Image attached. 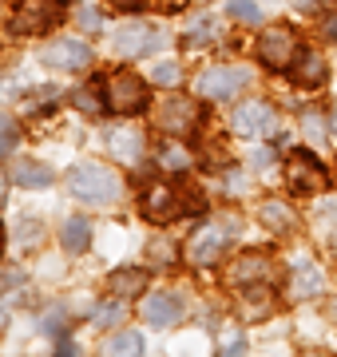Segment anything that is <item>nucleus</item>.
Instances as JSON below:
<instances>
[{
	"instance_id": "31",
	"label": "nucleus",
	"mask_w": 337,
	"mask_h": 357,
	"mask_svg": "<svg viewBox=\"0 0 337 357\" xmlns=\"http://www.w3.org/2000/svg\"><path fill=\"white\" fill-rule=\"evenodd\" d=\"M16 143V119H8V115H0V155L13 151Z\"/></svg>"
},
{
	"instance_id": "36",
	"label": "nucleus",
	"mask_w": 337,
	"mask_h": 357,
	"mask_svg": "<svg viewBox=\"0 0 337 357\" xmlns=\"http://www.w3.org/2000/svg\"><path fill=\"white\" fill-rule=\"evenodd\" d=\"M119 8H135V4H143V0H116Z\"/></svg>"
},
{
	"instance_id": "9",
	"label": "nucleus",
	"mask_w": 337,
	"mask_h": 357,
	"mask_svg": "<svg viewBox=\"0 0 337 357\" xmlns=\"http://www.w3.org/2000/svg\"><path fill=\"white\" fill-rule=\"evenodd\" d=\"M163 44V36L159 32H151L147 24H123L116 32V40H111V48H116V56H123V60H135V56H147L151 48H159Z\"/></svg>"
},
{
	"instance_id": "38",
	"label": "nucleus",
	"mask_w": 337,
	"mask_h": 357,
	"mask_svg": "<svg viewBox=\"0 0 337 357\" xmlns=\"http://www.w3.org/2000/svg\"><path fill=\"white\" fill-rule=\"evenodd\" d=\"M334 131H337V103H334Z\"/></svg>"
},
{
	"instance_id": "26",
	"label": "nucleus",
	"mask_w": 337,
	"mask_h": 357,
	"mask_svg": "<svg viewBox=\"0 0 337 357\" xmlns=\"http://www.w3.org/2000/svg\"><path fill=\"white\" fill-rule=\"evenodd\" d=\"M40 330L48 333V337H60V333L68 330V310H64V306L48 310V314H44V318H40Z\"/></svg>"
},
{
	"instance_id": "21",
	"label": "nucleus",
	"mask_w": 337,
	"mask_h": 357,
	"mask_svg": "<svg viewBox=\"0 0 337 357\" xmlns=\"http://www.w3.org/2000/svg\"><path fill=\"white\" fill-rule=\"evenodd\" d=\"M88 238H91V227H88V218H68L64 222V230H60V243H64V250H84L88 246Z\"/></svg>"
},
{
	"instance_id": "19",
	"label": "nucleus",
	"mask_w": 337,
	"mask_h": 357,
	"mask_svg": "<svg viewBox=\"0 0 337 357\" xmlns=\"http://www.w3.org/2000/svg\"><path fill=\"white\" fill-rule=\"evenodd\" d=\"M111 151L123 163H139L143 159V135L139 131H111Z\"/></svg>"
},
{
	"instance_id": "12",
	"label": "nucleus",
	"mask_w": 337,
	"mask_h": 357,
	"mask_svg": "<svg viewBox=\"0 0 337 357\" xmlns=\"http://www.w3.org/2000/svg\"><path fill=\"white\" fill-rule=\"evenodd\" d=\"M179 318H182V302L175 294H151V298H143V321L151 330H171Z\"/></svg>"
},
{
	"instance_id": "5",
	"label": "nucleus",
	"mask_w": 337,
	"mask_h": 357,
	"mask_svg": "<svg viewBox=\"0 0 337 357\" xmlns=\"http://www.w3.org/2000/svg\"><path fill=\"white\" fill-rule=\"evenodd\" d=\"M234 131L246 139H278V115H274L270 103H242L234 112Z\"/></svg>"
},
{
	"instance_id": "3",
	"label": "nucleus",
	"mask_w": 337,
	"mask_h": 357,
	"mask_svg": "<svg viewBox=\"0 0 337 357\" xmlns=\"http://www.w3.org/2000/svg\"><path fill=\"white\" fill-rule=\"evenodd\" d=\"M60 16H64V0H20L16 16H13V28L36 36V32H48Z\"/></svg>"
},
{
	"instance_id": "11",
	"label": "nucleus",
	"mask_w": 337,
	"mask_h": 357,
	"mask_svg": "<svg viewBox=\"0 0 337 357\" xmlns=\"http://www.w3.org/2000/svg\"><path fill=\"white\" fill-rule=\"evenodd\" d=\"M222 250H226V230L222 227H203L195 238L187 243V258H191L195 266H214L222 258Z\"/></svg>"
},
{
	"instance_id": "10",
	"label": "nucleus",
	"mask_w": 337,
	"mask_h": 357,
	"mask_svg": "<svg viewBox=\"0 0 337 357\" xmlns=\"http://www.w3.org/2000/svg\"><path fill=\"white\" fill-rule=\"evenodd\" d=\"M44 64H52V68H64V72H79V68H88L91 64V48L84 44V40H56V44H48L44 48Z\"/></svg>"
},
{
	"instance_id": "23",
	"label": "nucleus",
	"mask_w": 337,
	"mask_h": 357,
	"mask_svg": "<svg viewBox=\"0 0 337 357\" xmlns=\"http://www.w3.org/2000/svg\"><path fill=\"white\" fill-rule=\"evenodd\" d=\"M187 40L191 44H214L219 40V24H214V16H198L187 24Z\"/></svg>"
},
{
	"instance_id": "22",
	"label": "nucleus",
	"mask_w": 337,
	"mask_h": 357,
	"mask_svg": "<svg viewBox=\"0 0 337 357\" xmlns=\"http://www.w3.org/2000/svg\"><path fill=\"white\" fill-rule=\"evenodd\" d=\"M159 167L171 171V175H182V171L191 167V151H187L182 143H167V147L159 151Z\"/></svg>"
},
{
	"instance_id": "24",
	"label": "nucleus",
	"mask_w": 337,
	"mask_h": 357,
	"mask_svg": "<svg viewBox=\"0 0 337 357\" xmlns=\"http://www.w3.org/2000/svg\"><path fill=\"white\" fill-rule=\"evenodd\" d=\"M262 222H266L270 230H290L294 227V215H290L285 203H266L262 206Z\"/></svg>"
},
{
	"instance_id": "18",
	"label": "nucleus",
	"mask_w": 337,
	"mask_h": 357,
	"mask_svg": "<svg viewBox=\"0 0 337 357\" xmlns=\"http://www.w3.org/2000/svg\"><path fill=\"white\" fill-rule=\"evenodd\" d=\"M107 286H111L116 298H135V294L147 290V270H116L107 278Z\"/></svg>"
},
{
	"instance_id": "7",
	"label": "nucleus",
	"mask_w": 337,
	"mask_h": 357,
	"mask_svg": "<svg viewBox=\"0 0 337 357\" xmlns=\"http://www.w3.org/2000/svg\"><path fill=\"white\" fill-rule=\"evenodd\" d=\"M285 183L294 195H318L325 187V167L310 151H294L285 163Z\"/></svg>"
},
{
	"instance_id": "4",
	"label": "nucleus",
	"mask_w": 337,
	"mask_h": 357,
	"mask_svg": "<svg viewBox=\"0 0 337 357\" xmlns=\"http://www.w3.org/2000/svg\"><path fill=\"white\" fill-rule=\"evenodd\" d=\"M258 60L274 72H285V68L298 60V36L290 28H266L258 40Z\"/></svg>"
},
{
	"instance_id": "20",
	"label": "nucleus",
	"mask_w": 337,
	"mask_h": 357,
	"mask_svg": "<svg viewBox=\"0 0 337 357\" xmlns=\"http://www.w3.org/2000/svg\"><path fill=\"white\" fill-rule=\"evenodd\" d=\"M104 354L107 357H139L143 354V337H139V333H131V330H119V333L107 337Z\"/></svg>"
},
{
	"instance_id": "32",
	"label": "nucleus",
	"mask_w": 337,
	"mask_h": 357,
	"mask_svg": "<svg viewBox=\"0 0 337 357\" xmlns=\"http://www.w3.org/2000/svg\"><path fill=\"white\" fill-rule=\"evenodd\" d=\"M322 131H325L322 119H318V115H306V135H310V139L318 143V147H325V135H322Z\"/></svg>"
},
{
	"instance_id": "15",
	"label": "nucleus",
	"mask_w": 337,
	"mask_h": 357,
	"mask_svg": "<svg viewBox=\"0 0 337 357\" xmlns=\"http://www.w3.org/2000/svg\"><path fill=\"white\" fill-rule=\"evenodd\" d=\"M294 84H301V88H322L325 84V56L322 52H306L298 64H294Z\"/></svg>"
},
{
	"instance_id": "25",
	"label": "nucleus",
	"mask_w": 337,
	"mask_h": 357,
	"mask_svg": "<svg viewBox=\"0 0 337 357\" xmlns=\"http://www.w3.org/2000/svg\"><path fill=\"white\" fill-rule=\"evenodd\" d=\"M226 13H230L238 24H262V8L254 0H226Z\"/></svg>"
},
{
	"instance_id": "30",
	"label": "nucleus",
	"mask_w": 337,
	"mask_h": 357,
	"mask_svg": "<svg viewBox=\"0 0 337 357\" xmlns=\"http://www.w3.org/2000/svg\"><path fill=\"white\" fill-rule=\"evenodd\" d=\"M147 258H151L155 266H171V262H175V246H171L167 238H155V243L147 246Z\"/></svg>"
},
{
	"instance_id": "33",
	"label": "nucleus",
	"mask_w": 337,
	"mask_h": 357,
	"mask_svg": "<svg viewBox=\"0 0 337 357\" xmlns=\"http://www.w3.org/2000/svg\"><path fill=\"white\" fill-rule=\"evenodd\" d=\"M226 354H238V349H246V337H242V333H226Z\"/></svg>"
},
{
	"instance_id": "8",
	"label": "nucleus",
	"mask_w": 337,
	"mask_h": 357,
	"mask_svg": "<svg viewBox=\"0 0 337 357\" xmlns=\"http://www.w3.org/2000/svg\"><path fill=\"white\" fill-rule=\"evenodd\" d=\"M250 72L246 68H210L198 76V96H207V100H234L238 91L246 88Z\"/></svg>"
},
{
	"instance_id": "27",
	"label": "nucleus",
	"mask_w": 337,
	"mask_h": 357,
	"mask_svg": "<svg viewBox=\"0 0 337 357\" xmlns=\"http://www.w3.org/2000/svg\"><path fill=\"white\" fill-rule=\"evenodd\" d=\"M91 321H95V326H119V321H123V306H119V298L91 310Z\"/></svg>"
},
{
	"instance_id": "14",
	"label": "nucleus",
	"mask_w": 337,
	"mask_h": 357,
	"mask_svg": "<svg viewBox=\"0 0 337 357\" xmlns=\"http://www.w3.org/2000/svg\"><path fill=\"white\" fill-rule=\"evenodd\" d=\"M322 290H325L322 270L313 266L310 258H298V262H294V278H290V294H294V298H318Z\"/></svg>"
},
{
	"instance_id": "35",
	"label": "nucleus",
	"mask_w": 337,
	"mask_h": 357,
	"mask_svg": "<svg viewBox=\"0 0 337 357\" xmlns=\"http://www.w3.org/2000/svg\"><path fill=\"white\" fill-rule=\"evenodd\" d=\"M325 36L337 40V16H329V20H325Z\"/></svg>"
},
{
	"instance_id": "16",
	"label": "nucleus",
	"mask_w": 337,
	"mask_h": 357,
	"mask_svg": "<svg viewBox=\"0 0 337 357\" xmlns=\"http://www.w3.org/2000/svg\"><path fill=\"white\" fill-rule=\"evenodd\" d=\"M8 178H13L16 187H48V183H52V167L36 163V159H20Z\"/></svg>"
},
{
	"instance_id": "34",
	"label": "nucleus",
	"mask_w": 337,
	"mask_h": 357,
	"mask_svg": "<svg viewBox=\"0 0 337 357\" xmlns=\"http://www.w3.org/2000/svg\"><path fill=\"white\" fill-rule=\"evenodd\" d=\"M79 24L95 32V28H100V13H95V8H84V13H79Z\"/></svg>"
},
{
	"instance_id": "2",
	"label": "nucleus",
	"mask_w": 337,
	"mask_h": 357,
	"mask_svg": "<svg viewBox=\"0 0 337 357\" xmlns=\"http://www.w3.org/2000/svg\"><path fill=\"white\" fill-rule=\"evenodd\" d=\"M107 107L119 115H139L147 107V84L131 72H111L107 76Z\"/></svg>"
},
{
	"instance_id": "29",
	"label": "nucleus",
	"mask_w": 337,
	"mask_h": 357,
	"mask_svg": "<svg viewBox=\"0 0 337 357\" xmlns=\"http://www.w3.org/2000/svg\"><path fill=\"white\" fill-rule=\"evenodd\" d=\"M72 100H76L79 112H88V115H100V112H104V103H100V96H95L91 88H76V91H72Z\"/></svg>"
},
{
	"instance_id": "6",
	"label": "nucleus",
	"mask_w": 337,
	"mask_h": 357,
	"mask_svg": "<svg viewBox=\"0 0 337 357\" xmlns=\"http://www.w3.org/2000/svg\"><path fill=\"white\" fill-rule=\"evenodd\" d=\"M198 103L187 100V96H171V100H163L155 107V128L167 131V135H187V131L198 123Z\"/></svg>"
},
{
	"instance_id": "17",
	"label": "nucleus",
	"mask_w": 337,
	"mask_h": 357,
	"mask_svg": "<svg viewBox=\"0 0 337 357\" xmlns=\"http://www.w3.org/2000/svg\"><path fill=\"white\" fill-rule=\"evenodd\" d=\"M266 274H270V258L266 255H242L238 258V262H234V270H230V278L238 282V286H242V282H262L266 278Z\"/></svg>"
},
{
	"instance_id": "13",
	"label": "nucleus",
	"mask_w": 337,
	"mask_h": 357,
	"mask_svg": "<svg viewBox=\"0 0 337 357\" xmlns=\"http://www.w3.org/2000/svg\"><path fill=\"white\" fill-rule=\"evenodd\" d=\"M182 206H179V191H171V187H151V191L143 195V215L151 218V222H167V218H175Z\"/></svg>"
},
{
	"instance_id": "1",
	"label": "nucleus",
	"mask_w": 337,
	"mask_h": 357,
	"mask_svg": "<svg viewBox=\"0 0 337 357\" xmlns=\"http://www.w3.org/2000/svg\"><path fill=\"white\" fill-rule=\"evenodd\" d=\"M68 191L76 195L79 203H91V206H107L116 203L119 191H123V183L111 167L104 163H76L72 167V175H68Z\"/></svg>"
},
{
	"instance_id": "37",
	"label": "nucleus",
	"mask_w": 337,
	"mask_h": 357,
	"mask_svg": "<svg viewBox=\"0 0 337 357\" xmlns=\"http://www.w3.org/2000/svg\"><path fill=\"white\" fill-rule=\"evenodd\" d=\"M0 250H4V227H0Z\"/></svg>"
},
{
	"instance_id": "28",
	"label": "nucleus",
	"mask_w": 337,
	"mask_h": 357,
	"mask_svg": "<svg viewBox=\"0 0 337 357\" xmlns=\"http://www.w3.org/2000/svg\"><path fill=\"white\" fill-rule=\"evenodd\" d=\"M151 84H159V88H175V84H179V68L171 64V60L155 64L151 68Z\"/></svg>"
}]
</instances>
